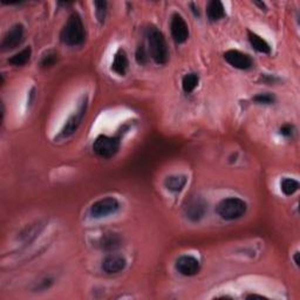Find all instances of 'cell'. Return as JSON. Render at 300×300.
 Segmentation results:
<instances>
[{"label":"cell","mask_w":300,"mask_h":300,"mask_svg":"<svg viewBox=\"0 0 300 300\" xmlns=\"http://www.w3.org/2000/svg\"><path fill=\"white\" fill-rule=\"evenodd\" d=\"M86 38L85 27H83L82 19L79 13H73L67 20L66 25L63 26L60 39L67 46H79L83 43Z\"/></svg>","instance_id":"6da1fadb"},{"label":"cell","mask_w":300,"mask_h":300,"mask_svg":"<svg viewBox=\"0 0 300 300\" xmlns=\"http://www.w3.org/2000/svg\"><path fill=\"white\" fill-rule=\"evenodd\" d=\"M147 38L151 59L158 65L167 63L168 59H169V50H168L164 35L158 31L156 27L151 26L147 29Z\"/></svg>","instance_id":"7a4b0ae2"},{"label":"cell","mask_w":300,"mask_h":300,"mask_svg":"<svg viewBox=\"0 0 300 300\" xmlns=\"http://www.w3.org/2000/svg\"><path fill=\"white\" fill-rule=\"evenodd\" d=\"M248 205L241 198H227L218 204L217 214L225 221H235L241 218L247 212Z\"/></svg>","instance_id":"3957f363"},{"label":"cell","mask_w":300,"mask_h":300,"mask_svg":"<svg viewBox=\"0 0 300 300\" xmlns=\"http://www.w3.org/2000/svg\"><path fill=\"white\" fill-rule=\"evenodd\" d=\"M120 149V140L117 137H109L101 135L93 144V150L96 155L103 158H110Z\"/></svg>","instance_id":"277c9868"},{"label":"cell","mask_w":300,"mask_h":300,"mask_svg":"<svg viewBox=\"0 0 300 300\" xmlns=\"http://www.w3.org/2000/svg\"><path fill=\"white\" fill-rule=\"evenodd\" d=\"M183 210L188 220L191 222H198L204 217L205 212L208 210V204L203 198L196 196L185 202Z\"/></svg>","instance_id":"5b68a950"},{"label":"cell","mask_w":300,"mask_h":300,"mask_svg":"<svg viewBox=\"0 0 300 300\" xmlns=\"http://www.w3.org/2000/svg\"><path fill=\"white\" fill-rule=\"evenodd\" d=\"M120 204L119 201L114 197H107L100 200L90 207V216L93 218H102L107 216L115 214L119 210Z\"/></svg>","instance_id":"8992f818"},{"label":"cell","mask_w":300,"mask_h":300,"mask_svg":"<svg viewBox=\"0 0 300 300\" xmlns=\"http://www.w3.org/2000/svg\"><path fill=\"white\" fill-rule=\"evenodd\" d=\"M170 29H171V35L175 41L177 43H183L187 41L189 36V28L185 20L182 18V15L178 13H175L171 18L170 21Z\"/></svg>","instance_id":"52a82bcc"},{"label":"cell","mask_w":300,"mask_h":300,"mask_svg":"<svg viewBox=\"0 0 300 300\" xmlns=\"http://www.w3.org/2000/svg\"><path fill=\"white\" fill-rule=\"evenodd\" d=\"M23 40V26L14 25L9 31L6 33L1 41V49L2 50H11L14 49L16 46H19Z\"/></svg>","instance_id":"ba28073f"},{"label":"cell","mask_w":300,"mask_h":300,"mask_svg":"<svg viewBox=\"0 0 300 300\" xmlns=\"http://www.w3.org/2000/svg\"><path fill=\"white\" fill-rule=\"evenodd\" d=\"M176 269L181 275L191 277V276L197 275L200 272V262L193 256H182L177 259Z\"/></svg>","instance_id":"9c48e42d"},{"label":"cell","mask_w":300,"mask_h":300,"mask_svg":"<svg viewBox=\"0 0 300 300\" xmlns=\"http://www.w3.org/2000/svg\"><path fill=\"white\" fill-rule=\"evenodd\" d=\"M224 59L228 63L237 69H249L252 66V59L248 54H244L239 50H228L224 53Z\"/></svg>","instance_id":"30bf717a"},{"label":"cell","mask_w":300,"mask_h":300,"mask_svg":"<svg viewBox=\"0 0 300 300\" xmlns=\"http://www.w3.org/2000/svg\"><path fill=\"white\" fill-rule=\"evenodd\" d=\"M127 261L120 255H109L103 259L102 269L108 275L119 274L126 269Z\"/></svg>","instance_id":"8fae6325"},{"label":"cell","mask_w":300,"mask_h":300,"mask_svg":"<svg viewBox=\"0 0 300 300\" xmlns=\"http://www.w3.org/2000/svg\"><path fill=\"white\" fill-rule=\"evenodd\" d=\"M86 107H87V102L85 101V102H82L80 104L79 109H77V112L74 114V115H72L69 117V120L67 121L66 126L65 128H63L62 130V136L63 137H67L69 136V135H72L74 131H75L77 129V127L80 126L81 121H82L83 116H85V113H86Z\"/></svg>","instance_id":"7c38bea8"},{"label":"cell","mask_w":300,"mask_h":300,"mask_svg":"<svg viewBox=\"0 0 300 300\" xmlns=\"http://www.w3.org/2000/svg\"><path fill=\"white\" fill-rule=\"evenodd\" d=\"M128 65H129V62H128L126 52H124L123 49H119L117 50V53L115 54V58H114L113 65H112L113 70L119 74V75L123 76L124 74L127 73Z\"/></svg>","instance_id":"4fadbf2b"},{"label":"cell","mask_w":300,"mask_h":300,"mask_svg":"<svg viewBox=\"0 0 300 300\" xmlns=\"http://www.w3.org/2000/svg\"><path fill=\"white\" fill-rule=\"evenodd\" d=\"M207 13L208 18L210 19L211 21H218V20L223 19L225 16L224 6L221 1H218V0H212V1L208 4Z\"/></svg>","instance_id":"5bb4252c"},{"label":"cell","mask_w":300,"mask_h":300,"mask_svg":"<svg viewBox=\"0 0 300 300\" xmlns=\"http://www.w3.org/2000/svg\"><path fill=\"white\" fill-rule=\"evenodd\" d=\"M120 236L116 234H107L100 239V247L106 251H114L121 247Z\"/></svg>","instance_id":"9a60e30c"},{"label":"cell","mask_w":300,"mask_h":300,"mask_svg":"<svg viewBox=\"0 0 300 300\" xmlns=\"http://www.w3.org/2000/svg\"><path fill=\"white\" fill-rule=\"evenodd\" d=\"M249 40H250V43L252 45V47H254L257 52L264 53V54H269L271 52V47H270L269 43L266 42L262 36L256 34V33L249 32Z\"/></svg>","instance_id":"2e32d148"},{"label":"cell","mask_w":300,"mask_h":300,"mask_svg":"<svg viewBox=\"0 0 300 300\" xmlns=\"http://www.w3.org/2000/svg\"><path fill=\"white\" fill-rule=\"evenodd\" d=\"M185 184H187V177L185 176H170L164 182L166 188L173 193H180L181 190H183Z\"/></svg>","instance_id":"e0dca14e"},{"label":"cell","mask_w":300,"mask_h":300,"mask_svg":"<svg viewBox=\"0 0 300 300\" xmlns=\"http://www.w3.org/2000/svg\"><path fill=\"white\" fill-rule=\"evenodd\" d=\"M31 54H32L31 47H26V48L20 50L19 53L14 54V55H13L12 58L8 60V62L11 63V65L16 66V67L23 66L29 61V59H31Z\"/></svg>","instance_id":"ac0fdd59"},{"label":"cell","mask_w":300,"mask_h":300,"mask_svg":"<svg viewBox=\"0 0 300 300\" xmlns=\"http://www.w3.org/2000/svg\"><path fill=\"white\" fill-rule=\"evenodd\" d=\"M198 75L195 73H190L187 74L183 77V81H182V87H183V90L185 93H191L194 92V89L196 88L198 85Z\"/></svg>","instance_id":"d6986e66"},{"label":"cell","mask_w":300,"mask_h":300,"mask_svg":"<svg viewBox=\"0 0 300 300\" xmlns=\"http://www.w3.org/2000/svg\"><path fill=\"white\" fill-rule=\"evenodd\" d=\"M299 189V183L292 178H284L282 182V191L286 196H291Z\"/></svg>","instance_id":"ffe728a7"},{"label":"cell","mask_w":300,"mask_h":300,"mask_svg":"<svg viewBox=\"0 0 300 300\" xmlns=\"http://www.w3.org/2000/svg\"><path fill=\"white\" fill-rule=\"evenodd\" d=\"M135 58H136V61L139 65H146L149 60V55H148L147 49L144 48L143 45L139 46V48L136 49V54H135Z\"/></svg>","instance_id":"44dd1931"},{"label":"cell","mask_w":300,"mask_h":300,"mask_svg":"<svg viewBox=\"0 0 300 300\" xmlns=\"http://www.w3.org/2000/svg\"><path fill=\"white\" fill-rule=\"evenodd\" d=\"M96 7V16L99 19V21L102 23L104 21L107 14V2L106 1H95Z\"/></svg>","instance_id":"7402d4cb"},{"label":"cell","mask_w":300,"mask_h":300,"mask_svg":"<svg viewBox=\"0 0 300 300\" xmlns=\"http://www.w3.org/2000/svg\"><path fill=\"white\" fill-rule=\"evenodd\" d=\"M254 100L257 103H262V104H271L275 102V96L272 94L265 93V94H258L254 97Z\"/></svg>","instance_id":"603a6c76"},{"label":"cell","mask_w":300,"mask_h":300,"mask_svg":"<svg viewBox=\"0 0 300 300\" xmlns=\"http://www.w3.org/2000/svg\"><path fill=\"white\" fill-rule=\"evenodd\" d=\"M56 60H58V55H56L55 53L50 52L47 54V55L43 56L41 65H42V67H50L56 62Z\"/></svg>","instance_id":"cb8c5ba5"},{"label":"cell","mask_w":300,"mask_h":300,"mask_svg":"<svg viewBox=\"0 0 300 300\" xmlns=\"http://www.w3.org/2000/svg\"><path fill=\"white\" fill-rule=\"evenodd\" d=\"M281 133L284 135V136H286V137H289V136H292V134H293V127L291 126V124H284V126H283L282 128H281Z\"/></svg>","instance_id":"d4e9b609"},{"label":"cell","mask_w":300,"mask_h":300,"mask_svg":"<svg viewBox=\"0 0 300 300\" xmlns=\"http://www.w3.org/2000/svg\"><path fill=\"white\" fill-rule=\"evenodd\" d=\"M295 262H296L297 265H299V254H298V252H297L296 256H295Z\"/></svg>","instance_id":"484cf974"},{"label":"cell","mask_w":300,"mask_h":300,"mask_svg":"<svg viewBox=\"0 0 300 300\" xmlns=\"http://www.w3.org/2000/svg\"><path fill=\"white\" fill-rule=\"evenodd\" d=\"M256 5L261 6V7H262V8H263V7H265V5H264V4H262V2H256Z\"/></svg>","instance_id":"4316f807"}]
</instances>
